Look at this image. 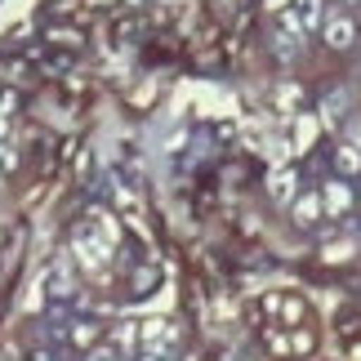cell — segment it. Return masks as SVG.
I'll list each match as a JSON object with an SVG mask.
<instances>
[{
  "label": "cell",
  "mask_w": 361,
  "mask_h": 361,
  "mask_svg": "<svg viewBox=\"0 0 361 361\" xmlns=\"http://www.w3.org/2000/svg\"><path fill=\"white\" fill-rule=\"evenodd\" d=\"M116 245H121L116 224L103 210H94L85 224H76V232H72V263H80L85 276H103L112 255H116Z\"/></svg>",
  "instance_id": "cell-1"
},
{
  "label": "cell",
  "mask_w": 361,
  "mask_h": 361,
  "mask_svg": "<svg viewBox=\"0 0 361 361\" xmlns=\"http://www.w3.org/2000/svg\"><path fill=\"white\" fill-rule=\"evenodd\" d=\"M138 343H143V353H174L178 348V330L170 322H161V317H152V322L138 326Z\"/></svg>",
  "instance_id": "cell-2"
},
{
  "label": "cell",
  "mask_w": 361,
  "mask_h": 361,
  "mask_svg": "<svg viewBox=\"0 0 361 361\" xmlns=\"http://www.w3.org/2000/svg\"><path fill=\"white\" fill-rule=\"evenodd\" d=\"M76 290H80V281H76L72 259H59V263H54V272L45 276V295L49 299H72Z\"/></svg>",
  "instance_id": "cell-3"
},
{
  "label": "cell",
  "mask_w": 361,
  "mask_h": 361,
  "mask_svg": "<svg viewBox=\"0 0 361 361\" xmlns=\"http://www.w3.org/2000/svg\"><path fill=\"white\" fill-rule=\"evenodd\" d=\"M322 36H326V45H330V49H353V40H357V23L348 18V13H330L326 27H322Z\"/></svg>",
  "instance_id": "cell-4"
},
{
  "label": "cell",
  "mask_w": 361,
  "mask_h": 361,
  "mask_svg": "<svg viewBox=\"0 0 361 361\" xmlns=\"http://www.w3.org/2000/svg\"><path fill=\"white\" fill-rule=\"evenodd\" d=\"M290 13H295V23L303 27V36H312V32L326 27V5H322V0H295Z\"/></svg>",
  "instance_id": "cell-5"
},
{
  "label": "cell",
  "mask_w": 361,
  "mask_h": 361,
  "mask_svg": "<svg viewBox=\"0 0 361 361\" xmlns=\"http://www.w3.org/2000/svg\"><path fill=\"white\" fill-rule=\"evenodd\" d=\"M290 210H295V224H299V228H312L317 219L326 214V205H322V192H299V197L290 201Z\"/></svg>",
  "instance_id": "cell-6"
},
{
  "label": "cell",
  "mask_w": 361,
  "mask_h": 361,
  "mask_svg": "<svg viewBox=\"0 0 361 361\" xmlns=\"http://www.w3.org/2000/svg\"><path fill=\"white\" fill-rule=\"evenodd\" d=\"M322 205H326V214H348L353 210V188L348 183H339V178H335V183H326V192H322Z\"/></svg>",
  "instance_id": "cell-7"
},
{
  "label": "cell",
  "mask_w": 361,
  "mask_h": 361,
  "mask_svg": "<svg viewBox=\"0 0 361 361\" xmlns=\"http://www.w3.org/2000/svg\"><path fill=\"white\" fill-rule=\"evenodd\" d=\"M99 322H72V330H67V339L76 343V348H94V343H99Z\"/></svg>",
  "instance_id": "cell-8"
},
{
  "label": "cell",
  "mask_w": 361,
  "mask_h": 361,
  "mask_svg": "<svg viewBox=\"0 0 361 361\" xmlns=\"http://www.w3.org/2000/svg\"><path fill=\"white\" fill-rule=\"evenodd\" d=\"M335 165H339L343 174H357V170H361V152H357L353 143H343V147L335 152Z\"/></svg>",
  "instance_id": "cell-9"
},
{
  "label": "cell",
  "mask_w": 361,
  "mask_h": 361,
  "mask_svg": "<svg viewBox=\"0 0 361 361\" xmlns=\"http://www.w3.org/2000/svg\"><path fill=\"white\" fill-rule=\"evenodd\" d=\"M272 197L276 201H295V174H290V170L272 174Z\"/></svg>",
  "instance_id": "cell-10"
},
{
  "label": "cell",
  "mask_w": 361,
  "mask_h": 361,
  "mask_svg": "<svg viewBox=\"0 0 361 361\" xmlns=\"http://www.w3.org/2000/svg\"><path fill=\"white\" fill-rule=\"evenodd\" d=\"M85 361H121V348H112V343H94V348L85 353Z\"/></svg>",
  "instance_id": "cell-11"
},
{
  "label": "cell",
  "mask_w": 361,
  "mask_h": 361,
  "mask_svg": "<svg viewBox=\"0 0 361 361\" xmlns=\"http://www.w3.org/2000/svg\"><path fill=\"white\" fill-rule=\"evenodd\" d=\"M13 165H18L13 147H9V143H0V174H13Z\"/></svg>",
  "instance_id": "cell-12"
},
{
  "label": "cell",
  "mask_w": 361,
  "mask_h": 361,
  "mask_svg": "<svg viewBox=\"0 0 361 361\" xmlns=\"http://www.w3.org/2000/svg\"><path fill=\"white\" fill-rule=\"evenodd\" d=\"M348 143H353V147L361 152V121H357V125H353V130H348Z\"/></svg>",
  "instance_id": "cell-13"
},
{
  "label": "cell",
  "mask_w": 361,
  "mask_h": 361,
  "mask_svg": "<svg viewBox=\"0 0 361 361\" xmlns=\"http://www.w3.org/2000/svg\"><path fill=\"white\" fill-rule=\"evenodd\" d=\"M138 361H174V353H143Z\"/></svg>",
  "instance_id": "cell-14"
}]
</instances>
